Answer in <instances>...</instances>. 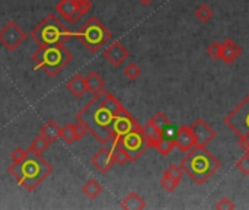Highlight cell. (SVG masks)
Masks as SVG:
<instances>
[{"mask_svg": "<svg viewBox=\"0 0 249 210\" xmlns=\"http://www.w3.org/2000/svg\"><path fill=\"white\" fill-rule=\"evenodd\" d=\"M236 170L244 175H249V152H245V155L236 162Z\"/></svg>", "mask_w": 249, "mask_h": 210, "instance_id": "1f68e13d", "label": "cell"}, {"mask_svg": "<svg viewBox=\"0 0 249 210\" xmlns=\"http://www.w3.org/2000/svg\"><path fill=\"white\" fill-rule=\"evenodd\" d=\"M181 167L196 184L203 186L220 170L222 164L207 149V146L196 145L190 152H187V156L182 159Z\"/></svg>", "mask_w": 249, "mask_h": 210, "instance_id": "3957f363", "label": "cell"}, {"mask_svg": "<svg viewBox=\"0 0 249 210\" xmlns=\"http://www.w3.org/2000/svg\"><path fill=\"white\" fill-rule=\"evenodd\" d=\"M109 149H111V153H112V158H114L115 164L125 165V164L130 162V158H128L127 152L123 149V146L120 143H111L109 145Z\"/></svg>", "mask_w": 249, "mask_h": 210, "instance_id": "cb8c5ba5", "label": "cell"}, {"mask_svg": "<svg viewBox=\"0 0 249 210\" xmlns=\"http://www.w3.org/2000/svg\"><path fill=\"white\" fill-rule=\"evenodd\" d=\"M7 172L16 180L19 187L25 189L26 191H34L51 175L53 167L41 156V153L29 151L23 161L12 162L7 168Z\"/></svg>", "mask_w": 249, "mask_h": 210, "instance_id": "7a4b0ae2", "label": "cell"}, {"mask_svg": "<svg viewBox=\"0 0 249 210\" xmlns=\"http://www.w3.org/2000/svg\"><path fill=\"white\" fill-rule=\"evenodd\" d=\"M196 18L200 20V22H203V23H206V22H209L212 18H213V10H212V7L209 6V4H200L197 9H196Z\"/></svg>", "mask_w": 249, "mask_h": 210, "instance_id": "4316f807", "label": "cell"}, {"mask_svg": "<svg viewBox=\"0 0 249 210\" xmlns=\"http://www.w3.org/2000/svg\"><path fill=\"white\" fill-rule=\"evenodd\" d=\"M142 75V69L134 63V61H130L125 67H124V76L128 79V80H136L139 76Z\"/></svg>", "mask_w": 249, "mask_h": 210, "instance_id": "83f0119b", "label": "cell"}, {"mask_svg": "<svg viewBox=\"0 0 249 210\" xmlns=\"http://www.w3.org/2000/svg\"><path fill=\"white\" fill-rule=\"evenodd\" d=\"M142 133L146 137L150 148H155L158 145V142L163 137V132L159 127H156L150 120L144 124V127H142Z\"/></svg>", "mask_w": 249, "mask_h": 210, "instance_id": "ac0fdd59", "label": "cell"}, {"mask_svg": "<svg viewBox=\"0 0 249 210\" xmlns=\"http://www.w3.org/2000/svg\"><path fill=\"white\" fill-rule=\"evenodd\" d=\"M71 58L73 56L64 47V44L39 47L32 56L34 67L41 69L42 72H45V75L51 77L57 76L71 61Z\"/></svg>", "mask_w": 249, "mask_h": 210, "instance_id": "5b68a950", "label": "cell"}, {"mask_svg": "<svg viewBox=\"0 0 249 210\" xmlns=\"http://www.w3.org/2000/svg\"><path fill=\"white\" fill-rule=\"evenodd\" d=\"M104 57L109 64H112L114 67H118L130 57V51L120 41H114L105 48Z\"/></svg>", "mask_w": 249, "mask_h": 210, "instance_id": "8fae6325", "label": "cell"}, {"mask_svg": "<svg viewBox=\"0 0 249 210\" xmlns=\"http://www.w3.org/2000/svg\"><path fill=\"white\" fill-rule=\"evenodd\" d=\"M163 174H166V175H169V177H172V178H175V180L181 181V180H182V177H184V174H185V171L182 170V167H181V165L172 164V165H169V167L165 170V172H163Z\"/></svg>", "mask_w": 249, "mask_h": 210, "instance_id": "4dcf8cb0", "label": "cell"}, {"mask_svg": "<svg viewBox=\"0 0 249 210\" xmlns=\"http://www.w3.org/2000/svg\"><path fill=\"white\" fill-rule=\"evenodd\" d=\"M25 39H26L25 31L15 20L7 22L0 29V44L10 51H15Z\"/></svg>", "mask_w": 249, "mask_h": 210, "instance_id": "30bf717a", "label": "cell"}, {"mask_svg": "<svg viewBox=\"0 0 249 210\" xmlns=\"http://www.w3.org/2000/svg\"><path fill=\"white\" fill-rule=\"evenodd\" d=\"M142 126L137 123V120L124 108L121 113H118L114 118V123H112V142L111 143H115L118 142L123 136L128 134L130 132L133 130H140ZM109 143V145H111Z\"/></svg>", "mask_w": 249, "mask_h": 210, "instance_id": "9c48e42d", "label": "cell"}, {"mask_svg": "<svg viewBox=\"0 0 249 210\" xmlns=\"http://www.w3.org/2000/svg\"><path fill=\"white\" fill-rule=\"evenodd\" d=\"M73 126H74V134H76V137H77V140H80L86 133H88V130H86V127L80 123V121H76V123H73Z\"/></svg>", "mask_w": 249, "mask_h": 210, "instance_id": "d590c367", "label": "cell"}, {"mask_svg": "<svg viewBox=\"0 0 249 210\" xmlns=\"http://www.w3.org/2000/svg\"><path fill=\"white\" fill-rule=\"evenodd\" d=\"M85 82H86L88 92H90L93 95L98 94V92H101L105 88V80H104V77L98 72L88 73V76L85 77Z\"/></svg>", "mask_w": 249, "mask_h": 210, "instance_id": "d6986e66", "label": "cell"}, {"mask_svg": "<svg viewBox=\"0 0 249 210\" xmlns=\"http://www.w3.org/2000/svg\"><path fill=\"white\" fill-rule=\"evenodd\" d=\"M66 88H67V91H69L73 96H76V98H80V96H83V95L88 92L85 77H83L80 73H76L73 77H70L69 82H67V85H66Z\"/></svg>", "mask_w": 249, "mask_h": 210, "instance_id": "e0dca14e", "label": "cell"}, {"mask_svg": "<svg viewBox=\"0 0 249 210\" xmlns=\"http://www.w3.org/2000/svg\"><path fill=\"white\" fill-rule=\"evenodd\" d=\"M150 121H152L156 127H159L162 132H163L166 127L171 126V120H169L163 113H156V114L150 118Z\"/></svg>", "mask_w": 249, "mask_h": 210, "instance_id": "f546056e", "label": "cell"}, {"mask_svg": "<svg viewBox=\"0 0 249 210\" xmlns=\"http://www.w3.org/2000/svg\"><path fill=\"white\" fill-rule=\"evenodd\" d=\"M61 139H63V142L66 143V145H73V143H76L77 142V137H76V134H74V126L71 124V123H69V124H66L64 127H61V136H60Z\"/></svg>", "mask_w": 249, "mask_h": 210, "instance_id": "484cf974", "label": "cell"}, {"mask_svg": "<svg viewBox=\"0 0 249 210\" xmlns=\"http://www.w3.org/2000/svg\"><path fill=\"white\" fill-rule=\"evenodd\" d=\"M244 50L241 45H238L232 38H226L225 42H222V54L220 60H223L226 64H233L241 56Z\"/></svg>", "mask_w": 249, "mask_h": 210, "instance_id": "2e32d148", "label": "cell"}, {"mask_svg": "<svg viewBox=\"0 0 249 210\" xmlns=\"http://www.w3.org/2000/svg\"><path fill=\"white\" fill-rule=\"evenodd\" d=\"M29 37L39 47H50L64 44L69 38L74 37V32L70 31L55 15L50 13L31 31Z\"/></svg>", "mask_w": 249, "mask_h": 210, "instance_id": "277c9868", "label": "cell"}, {"mask_svg": "<svg viewBox=\"0 0 249 210\" xmlns=\"http://www.w3.org/2000/svg\"><path fill=\"white\" fill-rule=\"evenodd\" d=\"M207 54H209L213 60L220 58V54H222V44L217 42V41L212 42V44L209 45V48H207Z\"/></svg>", "mask_w": 249, "mask_h": 210, "instance_id": "d6a6232c", "label": "cell"}, {"mask_svg": "<svg viewBox=\"0 0 249 210\" xmlns=\"http://www.w3.org/2000/svg\"><path fill=\"white\" fill-rule=\"evenodd\" d=\"M29 153L28 149H22V148H15L10 153V159L12 162H20L26 158V155Z\"/></svg>", "mask_w": 249, "mask_h": 210, "instance_id": "836d02e7", "label": "cell"}, {"mask_svg": "<svg viewBox=\"0 0 249 210\" xmlns=\"http://www.w3.org/2000/svg\"><path fill=\"white\" fill-rule=\"evenodd\" d=\"M50 145H51V142H50L45 136H42V134L39 133V134L31 142L28 151L35 152V153H42V152H45V151L50 148Z\"/></svg>", "mask_w": 249, "mask_h": 210, "instance_id": "d4e9b609", "label": "cell"}, {"mask_svg": "<svg viewBox=\"0 0 249 210\" xmlns=\"http://www.w3.org/2000/svg\"><path fill=\"white\" fill-rule=\"evenodd\" d=\"M114 164H115V161L112 158L109 148H102L92 156V165L102 174L109 172L111 168L114 167Z\"/></svg>", "mask_w": 249, "mask_h": 210, "instance_id": "9a60e30c", "label": "cell"}, {"mask_svg": "<svg viewBox=\"0 0 249 210\" xmlns=\"http://www.w3.org/2000/svg\"><path fill=\"white\" fill-rule=\"evenodd\" d=\"M175 140H177V148H178L182 153L190 152V151L197 145L196 136H194L193 129H191L190 126H181V127L177 130Z\"/></svg>", "mask_w": 249, "mask_h": 210, "instance_id": "5bb4252c", "label": "cell"}, {"mask_svg": "<svg viewBox=\"0 0 249 210\" xmlns=\"http://www.w3.org/2000/svg\"><path fill=\"white\" fill-rule=\"evenodd\" d=\"M139 1H140V3H142L143 6H149V4H150V3H152L153 0H139Z\"/></svg>", "mask_w": 249, "mask_h": 210, "instance_id": "74e56055", "label": "cell"}, {"mask_svg": "<svg viewBox=\"0 0 249 210\" xmlns=\"http://www.w3.org/2000/svg\"><path fill=\"white\" fill-rule=\"evenodd\" d=\"M155 148L158 149V152H159L162 156H168V155L177 148V140H175V137L163 136V137L158 142V145H156Z\"/></svg>", "mask_w": 249, "mask_h": 210, "instance_id": "603a6c76", "label": "cell"}, {"mask_svg": "<svg viewBox=\"0 0 249 210\" xmlns=\"http://www.w3.org/2000/svg\"><path fill=\"white\" fill-rule=\"evenodd\" d=\"M179 183H181V181H178V180H175V178H172V177H169V175H166V174H163V177H162V180H160L162 189H163L165 191H168V193H174V191L178 189Z\"/></svg>", "mask_w": 249, "mask_h": 210, "instance_id": "f1b7e54d", "label": "cell"}, {"mask_svg": "<svg viewBox=\"0 0 249 210\" xmlns=\"http://www.w3.org/2000/svg\"><path fill=\"white\" fill-rule=\"evenodd\" d=\"M39 133L42 136H45L51 143H54L60 136H61V127L54 121V120H48L39 130Z\"/></svg>", "mask_w": 249, "mask_h": 210, "instance_id": "44dd1931", "label": "cell"}, {"mask_svg": "<svg viewBox=\"0 0 249 210\" xmlns=\"http://www.w3.org/2000/svg\"><path fill=\"white\" fill-rule=\"evenodd\" d=\"M115 143H120L123 146V149L127 152L128 158H130V162H134L137 161L150 146L146 140V137L143 136L142 133V129L140 130H133L130 132L128 134L123 136L118 142Z\"/></svg>", "mask_w": 249, "mask_h": 210, "instance_id": "ba28073f", "label": "cell"}, {"mask_svg": "<svg viewBox=\"0 0 249 210\" xmlns=\"http://www.w3.org/2000/svg\"><path fill=\"white\" fill-rule=\"evenodd\" d=\"M235 208H236L235 203H233L231 199H228V197H223V199L219 200V203L216 205V209L217 210H233Z\"/></svg>", "mask_w": 249, "mask_h": 210, "instance_id": "e575fe53", "label": "cell"}, {"mask_svg": "<svg viewBox=\"0 0 249 210\" xmlns=\"http://www.w3.org/2000/svg\"><path fill=\"white\" fill-rule=\"evenodd\" d=\"M121 209L143 210L146 209V202H144L136 191H131V193L121 202Z\"/></svg>", "mask_w": 249, "mask_h": 210, "instance_id": "ffe728a7", "label": "cell"}, {"mask_svg": "<svg viewBox=\"0 0 249 210\" xmlns=\"http://www.w3.org/2000/svg\"><path fill=\"white\" fill-rule=\"evenodd\" d=\"M225 124L238 136L249 134V94L225 117Z\"/></svg>", "mask_w": 249, "mask_h": 210, "instance_id": "52a82bcc", "label": "cell"}, {"mask_svg": "<svg viewBox=\"0 0 249 210\" xmlns=\"http://www.w3.org/2000/svg\"><path fill=\"white\" fill-rule=\"evenodd\" d=\"M55 10L69 23H76L83 16V13L80 12L76 0H60L55 4Z\"/></svg>", "mask_w": 249, "mask_h": 210, "instance_id": "7c38bea8", "label": "cell"}, {"mask_svg": "<svg viewBox=\"0 0 249 210\" xmlns=\"http://www.w3.org/2000/svg\"><path fill=\"white\" fill-rule=\"evenodd\" d=\"M74 37L88 48V51L96 53L111 39L112 34L104 22L96 16H92L80 26L79 31L74 32Z\"/></svg>", "mask_w": 249, "mask_h": 210, "instance_id": "8992f818", "label": "cell"}, {"mask_svg": "<svg viewBox=\"0 0 249 210\" xmlns=\"http://www.w3.org/2000/svg\"><path fill=\"white\" fill-rule=\"evenodd\" d=\"M124 107L108 91L102 89L77 113L76 121H80L88 133H90L101 145H109L112 142V123L118 113Z\"/></svg>", "mask_w": 249, "mask_h": 210, "instance_id": "6da1fadb", "label": "cell"}, {"mask_svg": "<svg viewBox=\"0 0 249 210\" xmlns=\"http://www.w3.org/2000/svg\"><path fill=\"white\" fill-rule=\"evenodd\" d=\"M82 193H83L86 197H89L90 200H93V199H96V197L102 193V186L98 183V180L90 178V180H88V181L85 183V186L82 187Z\"/></svg>", "mask_w": 249, "mask_h": 210, "instance_id": "7402d4cb", "label": "cell"}, {"mask_svg": "<svg viewBox=\"0 0 249 210\" xmlns=\"http://www.w3.org/2000/svg\"><path fill=\"white\" fill-rule=\"evenodd\" d=\"M191 129H193V133L196 136V142L200 146H207L216 137V132L203 118L196 120L194 124L191 126Z\"/></svg>", "mask_w": 249, "mask_h": 210, "instance_id": "4fadbf2b", "label": "cell"}, {"mask_svg": "<svg viewBox=\"0 0 249 210\" xmlns=\"http://www.w3.org/2000/svg\"><path fill=\"white\" fill-rule=\"evenodd\" d=\"M238 143H239V146H241L245 152H249V134L248 136H242V137H239Z\"/></svg>", "mask_w": 249, "mask_h": 210, "instance_id": "8d00e7d4", "label": "cell"}]
</instances>
